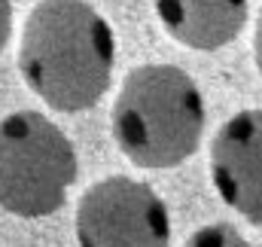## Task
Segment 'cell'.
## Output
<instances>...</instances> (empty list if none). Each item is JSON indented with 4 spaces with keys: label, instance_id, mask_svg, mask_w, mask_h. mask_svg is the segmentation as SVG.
Here are the masks:
<instances>
[{
    "label": "cell",
    "instance_id": "6da1fadb",
    "mask_svg": "<svg viewBox=\"0 0 262 247\" xmlns=\"http://www.w3.org/2000/svg\"><path fill=\"white\" fill-rule=\"evenodd\" d=\"M116 37L85 0H40L21 31L18 70L58 113L95 107L113 79Z\"/></svg>",
    "mask_w": 262,
    "mask_h": 247
},
{
    "label": "cell",
    "instance_id": "7a4b0ae2",
    "mask_svg": "<svg viewBox=\"0 0 262 247\" xmlns=\"http://www.w3.org/2000/svg\"><path fill=\"white\" fill-rule=\"evenodd\" d=\"M204 134V98L195 79L174 64L134 67L113 104V137L137 168L183 165Z\"/></svg>",
    "mask_w": 262,
    "mask_h": 247
},
{
    "label": "cell",
    "instance_id": "3957f363",
    "mask_svg": "<svg viewBox=\"0 0 262 247\" xmlns=\"http://www.w3.org/2000/svg\"><path fill=\"white\" fill-rule=\"evenodd\" d=\"M76 147L49 116L18 110L0 119V208L15 217H49L76 183Z\"/></svg>",
    "mask_w": 262,
    "mask_h": 247
},
{
    "label": "cell",
    "instance_id": "277c9868",
    "mask_svg": "<svg viewBox=\"0 0 262 247\" xmlns=\"http://www.w3.org/2000/svg\"><path fill=\"white\" fill-rule=\"evenodd\" d=\"M79 247H168L171 217L156 189L134 177H104L76 208Z\"/></svg>",
    "mask_w": 262,
    "mask_h": 247
},
{
    "label": "cell",
    "instance_id": "5b68a950",
    "mask_svg": "<svg viewBox=\"0 0 262 247\" xmlns=\"http://www.w3.org/2000/svg\"><path fill=\"white\" fill-rule=\"evenodd\" d=\"M210 180L235 214L262 226V110H241L216 128Z\"/></svg>",
    "mask_w": 262,
    "mask_h": 247
},
{
    "label": "cell",
    "instance_id": "8992f818",
    "mask_svg": "<svg viewBox=\"0 0 262 247\" xmlns=\"http://www.w3.org/2000/svg\"><path fill=\"white\" fill-rule=\"evenodd\" d=\"M156 12L165 34L180 46L216 52L241 37L250 0H156Z\"/></svg>",
    "mask_w": 262,
    "mask_h": 247
},
{
    "label": "cell",
    "instance_id": "52a82bcc",
    "mask_svg": "<svg viewBox=\"0 0 262 247\" xmlns=\"http://www.w3.org/2000/svg\"><path fill=\"white\" fill-rule=\"evenodd\" d=\"M183 247H250V244L241 238V232L232 223H210V226L195 229Z\"/></svg>",
    "mask_w": 262,
    "mask_h": 247
},
{
    "label": "cell",
    "instance_id": "ba28073f",
    "mask_svg": "<svg viewBox=\"0 0 262 247\" xmlns=\"http://www.w3.org/2000/svg\"><path fill=\"white\" fill-rule=\"evenodd\" d=\"M12 37V0H0V52Z\"/></svg>",
    "mask_w": 262,
    "mask_h": 247
},
{
    "label": "cell",
    "instance_id": "9c48e42d",
    "mask_svg": "<svg viewBox=\"0 0 262 247\" xmlns=\"http://www.w3.org/2000/svg\"><path fill=\"white\" fill-rule=\"evenodd\" d=\"M253 58H256V67L262 73V9H259V18H256V31H253Z\"/></svg>",
    "mask_w": 262,
    "mask_h": 247
}]
</instances>
